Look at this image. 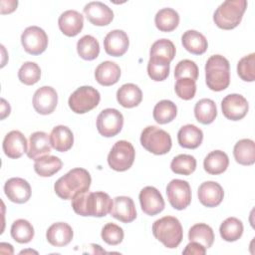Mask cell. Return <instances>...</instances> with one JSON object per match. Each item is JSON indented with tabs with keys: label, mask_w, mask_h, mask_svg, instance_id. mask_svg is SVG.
I'll list each match as a JSON object with an SVG mask.
<instances>
[{
	"label": "cell",
	"mask_w": 255,
	"mask_h": 255,
	"mask_svg": "<svg viewBox=\"0 0 255 255\" xmlns=\"http://www.w3.org/2000/svg\"><path fill=\"white\" fill-rule=\"evenodd\" d=\"M73 210L81 216L103 217L109 214L113 207L110 195L103 191L82 192L72 199Z\"/></svg>",
	"instance_id": "cell-1"
},
{
	"label": "cell",
	"mask_w": 255,
	"mask_h": 255,
	"mask_svg": "<svg viewBox=\"0 0 255 255\" xmlns=\"http://www.w3.org/2000/svg\"><path fill=\"white\" fill-rule=\"evenodd\" d=\"M92 178L88 170L77 167L68 171L54 184L55 193L62 199H73L76 195L86 192L91 186Z\"/></svg>",
	"instance_id": "cell-2"
},
{
	"label": "cell",
	"mask_w": 255,
	"mask_h": 255,
	"mask_svg": "<svg viewBox=\"0 0 255 255\" xmlns=\"http://www.w3.org/2000/svg\"><path fill=\"white\" fill-rule=\"evenodd\" d=\"M205 82L214 92L224 91L230 84L229 61L221 55H213L205 64Z\"/></svg>",
	"instance_id": "cell-3"
},
{
	"label": "cell",
	"mask_w": 255,
	"mask_h": 255,
	"mask_svg": "<svg viewBox=\"0 0 255 255\" xmlns=\"http://www.w3.org/2000/svg\"><path fill=\"white\" fill-rule=\"evenodd\" d=\"M152 234L166 248H176L182 241L183 230L176 217L164 216L152 224Z\"/></svg>",
	"instance_id": "cell-4"
},
{
	"label": "cell",
	"mask_w": 255,
	"mask_h": 255,
	"mask_svg": "<svg viewBox=\"0 0 255 255\" xmlns=\"http://www.w3.org/2000/svg\"><path fill=\"white\" fill-rule=\"evenodd\" d=\"M247 8L246 0H227L218 6L213 14V21L217 27L231 30L237 27Z\"/></svg>",
	"instance_id": "cell-5"
},
{
	"label": "cell",
	"mask_w": 255,
	"mask_h": 255,
	"mask_svg": "<svg viewBox=\"0 0 255 255\" xmlns=\"http://www.w3.org/2000/svg\"><path fill=\"white\" fill-rule=\"evenodd\" d=\"M140 143L147 151L156 155L167 153L172 145L169 133L154 126L143 128L140 134Z\"/></svg>",
	"instance_id": "cell-6"
},
{
	"label": "cell",
	"mask_w": 255,
	"mask_h": 255,
	"mask_svg": "<svg viewBox=\"0 0 255 255\" xmlns=\"http://www.w3.org/2000/svg\"><path fill=\"white\" fill-rule=\"evenodd\" d=\"M101 100L100 93L91 86L78 88L69 98L70 109L76 114H85L95 109Z\"/></svg>",
	"instance_id": "cell-7"
},
{
	"label": "cell",
	"mask_w": 255,
	"mask_h": 255,
	"mask_svg": "<svg viewBox=\"0 0 255 255\" xmlns=\"http://www.w3.org/2000/svg\"><path fill=\"white\" fill-rule=\"evenodd\" d=\"M134 157L132 144L127 140H118L108 154V163L116 171H126L131 167Z\"/></svg>",
	"instance_id": "cell-8"
},
{
	"label": "cell",
	"mask_w": 255,
	"mask_h": 255,
	"mask_svg": "<svg viewBox=\"0 0 255 255\" xmlns=\"http://www.w3.org/2000/svg\"><path fill=\"white\" fill-rule=\"evenodd\" d=\"M124 117L117 109H105L97 118V128L106 137L117 135L123 128Z\"/></svg>",
	"instance_id": "cell-9"
},
{
	"label": "cell",
	"mask_w": 255,
	"mask_h": 255,
	"mask_svg": "<svg viewBox=\"0 0 255 255\" xmlns=\"http://www.w3.org/2000/svg\"><path fill=\"white\" fill-rule=\"evenodd\" d=\"M166 195L174 209H185L191 202L190 185L186 180L172 179L166 186Z\"/></svg>",
	"instance_id": "cell-10"
},
{
	"label": "cell",
	"mask_w": 255,
	"mask_h": 255,
	"mask_svg": "<svg viewBox=\"0 0 255 255\" xmlns=\"http://www.w3.org/2000/svg\"><path fill=\"white\" fill-rule=\"evenodd\" d=\"M21 44L27 53L31 55H40L47 49L48 36L42 28L38 26H30L22 33Z\"/></svg>",
	"instance_id": "cell-11"
},
{
	"label": "cell",
	"mask_w": 255,
	"mask_h": 255,
	"mask_svg": "<svg viewBox=\"0 0 255 255\" xmlns=\"http://www.w3.org/2000/svg\"><path fill=\"white\" fill-rule=\"evenodd\" d=\"M223 116L230 121H239L243 119L249 110L247 100L239 94L227 95L221 101Z\"/></svg>",
	"instance_id": "cell-12"
},
{
	"label": "cell",
	"mask_w": 255,
	"mask_h": 255,
	"mask_svg": "<svg viewBox=\"0 0 255 255\" xmlns=\"http://www.w3.org/2000/svg\"><path fill=\"white\" fill-rule=\"evenodd\" d=\"M141 210L149 215L153 216L160 213L164 209V200L161 193L153 186L143 187L138 195Z\"/></svg>",
	"instance_id": "cell-13"
},
{
	"label": "cell",
	"mask_w": 255,
	"mask_h": 255,
	"mask_svg": "<svg viewBox=\"0 0 255 255\" xmlns=\"http://www.w3.org/2000/svg\"><path fill=\"white\" fill-rule=\"evenodd\" d=\"M58 104V94L56 90L49 86L38 89L33 96V107L40 115L52 114Z\"/></svg>",
	"instance_id": "cell-14"
},
{
	"label": "cell",
	"mask_w": 255,
	"mask_h": 255,
	"mask_svg": "<svg viewBox=\"0 0 255 255\" xmlns=\"http://www.w3.org/2000/svg\"><path fill=\"white\" fill-rule=\"evenodd\" d=\"M4 192L8 199L15 203H25L31 197V186L21 177L9 178L4 184Z\"/></svg>",
	"instance_id": "cell-15"
},
{
	"label": "cell",
	"mask_w": 255,
	"mask_h": 255,
	"mask_svg": "<svg viewBox=\"0 0 255 255\" xmlns=\"http://www.w3.org/2000/svg\"><path fill=\"white\" fill-rule=\"evenodd\" d=\"M84 14L95 26H107L114 19L113 10L100 1H93L86 4Z\"/></svg>",
	"instance_id": "cell-16"
},
{
	"label": "cell",
	"mask_w": 255,
	"mask_h": 255,
	"mask_svg": "<svg viewBox=\"0 0 255 255\" xmlns=\"http://www.w3.org/2000/svg\"><path fill=\"white\" fill-rule=\"evenodd\" d=\"M197 195L202 205L206 207H216L222 202L224 191L218 182L209 180L199 185Z\"/></svg>",
	"instance_id": "cell-17"
},
{
	"label": "cell",
	"mask_w": 255,
	"mask_h": 255,
	"mask_svg": "<svg viewBox=\"0 0 255 255\" xmlns=\"http://www.w3.org/2000/svg\"><path fill=\"white\" fill-rule=\"evenodd\" d=\"M129 40L127 33L123 30H113L109 32L104 39V48L108 55L121 57L128 49Z\"/></svg>",
	"instance_id": "cell-18"
},
{
	"label": "cell",
	"mask_w": 255,
	"mask_h": 255,
	"mask_svg": "<svg viewBox=\"0 0 255 255\" xmlns=\"http://www.w3.org/2000/svg\"><path fill=\"white\" fill-rule=\"evenodd\" d=\"M2 147L6 156L19 158L27 152V139L21 131L11 130L5 135Z\"/></svg>",
	"instance_id": "cell-19"
},
{
	"label": "cell",
	"mask_w": 255,
	"mask_h": 255,
	"mask_svg": "<svg viewBox=\"0 0 255 255\" xmlns=\"http://www.w3.org/2000/svg\"><path fill=\"white\" fill-rule=\"evenodd\" d=\"M110 213L114 218L124 223H129L136 218L135 205L128 196H117L113 201Z\"/></svg>",
	"instance_id": "cell-20"
},
{
	"label": "cell",
	"mask_w": 255,
	"mask_h": 255,
	"mask_svg": "<svg viewBox=\"0 0 255 255\" xmlns=\"http://www.w3.org/2000/svg\"><path fill=\"white\" fill-rule=\"evenodd\" d=\"M58 25L64 35L74 37L82 31L84 27V17L76 10H67L60 15Z\"/></svg>",
	"instance_id": "cell-21"
},
{
	"label": "cell",
	"mask_w": 255,
	"mask_h": 255,
	"mask_svg": "<svg viewBox=\"0 0 255 255\" xmlns=\"http://www.w3.org/2000/svg\"><path fill=\"white\" fill-rule=\"evenodd\" d=\"M74 236L72 227L66 222H57L52 224L47 232V241L56 247H64L68 245Z\"/></svg>",
	"instance_id": "cell-22"
},
{
	"label": "cell",
	"mask_w": 255,
	"mask_h": 255,
	"mask_svg": "<svg viewBox=\"0 0 255 255\" xmlns=\"http://www.w3.org/2000/svg\"><path fill=\"white\" fill-rule=\"evenodd\" d=\"M52 145L50 136L45 131H35L29 137V149L27 155L31 159H37L40 156L49 154Z\"/></svg>",
	"instance_id": "cell-23"
},
{
	"label": "cell",
	"mask_w": 255,
	"mask_h": 255,
	"mask_svg": "<svg viewBox=\"0 0 255 255\" xmlns=\"http://www.w3.org/2000/svg\"><path fill=\"white\" fill-rule=\"evenodd\" d=\"M121 77V69L118 64L112 61L102 62L95 70L97 82L105 87L115 85Z\"/></svg>",
	"instance_id": "cell-24"
},
{
	"label": "cell",
	"mask_w": 255,
	"mask_h": 255,
	"mask_svg": "<svg viewBox=\"0 0 255 255\" xmlns=\"http://www.w3.org/2000/svg\"><path fill=\"white\" fill-rule=\"evenodd\" d=\"M50 142L54 149L60 152L68 151L74 143V134L66 126H56L50 133Z\"/></svg>",
	"instance_id": "cell-25"
},
{
	"label": "cell",
	"mask_w": 255,
	"mask_h": 255,
	"mask_svg": "<svg viewBox=\"0 0 255 255\" xmlns=\"http://www.w3.org/2000/svg\"><path fill=\"white\" fill-rule=\"evenodd\" d=\"M203 139L202 130L194 125H185L177 132V140L180 146L184 148H197Z\"/></svg>",
	"instance_id": "cell-26"
},
{
	"label": "cell",
	"mask_w": 255,
	"mask_h": 255,
	"mask_svg": "<svg viewBox=\"0 0 255 255\" xmlns=\"http://www.w3.org/2000/svg\"><path fill=\"white\" fill-rule=\"evenodd\" d=\"M117 100L124 108H134L140 104L142 100V92L134 84H125L118 90Z\"/></svg>",
	"instance_id": "cell-27"
},
{
	"label": "cell",
	"mask_w": 255,
	"mask_h": 255,
	"mask_svg": "<svg viewBox=\"0 0 255 255\" xmlns=\"http://www.w3.org/2000/svg\"><path fill=\"white\" fill-rule=\"evenodd\" d=\"M181 43L185 50L193 55H202L208 47L205 36L196 30L184 32L181 36Z\"/></svg>",
	"instance_id": "cell-28"
},
{
	"label": "cell",
	"mask_w": 255,
	"mask_h": 255,
	"mask_svg": "<svg viewBox=\"0 0 255 255\" xmlns=\"http://www.w3.org/2000/svg\"><path fill=\"white\" fill-rule=\"evenodd\" d=\"M229 165L228 155L222 150H213L209 152L203 161L205 171L212 175L223 173Z\"/></svg>",
	"instance_id": "cell-29"
},
{
	"label": "cell",
	"mask_w": 255,
	"mask_h": 255,
	"mask_svg": "<svg viewBox=\"0 0 255 255\" xmlns=\"http://www.w3.org/2000/svg\"><path fill=\"white\" fill-rule=\"evenodd\" d=\"M233 155L239 164L252 165L255 162V143L252 139L238 140L233 148Z\"/></svg>",
	"instance_id": "cell-30"
},
{
	"label": "cell",
	"mask_w": 255,
	"mask_h": 255,
	"mask_svg": "<svg viewBox=\"0 0 255 255\" xmlns=\"http://www.w3.org/2000/svg\"><path fill=\"white\" fill-rule=\"evenodd\" d=\"M62 166L63 162L59 157L45 154L35 159L34 170L42 177H49L57 173L62 168Z\"/></svg>",
	"instance_id": "cell-31"
},
{
	"label": "cell",
	"mask_w": 255,
	"mask_h": 255,
	"mask_svg": "<svg viewBox=\"0 0 255 255\" xmlns=\"http://www.w3.org/2000/svg\"><path fill=\"white\" fill-rule=\"evenodd\" d=\"M154 23L161 32H171L179 24V15L172 8H162L155 14Z\"/></svg>",
	"instance_id": "cell-32"
},
{
	"label": "cell",
	"mask_w": 255,
	"mask_h": 255,
	"mask_svg": "<svg viewBox=\"0 0 255 255\" xmlns=\"http://www.w3.org/2000/svg\"><path fill=\"white\" fill-rule=\"evenodd\" d=\"M195 119L203 125H209L214 122L217 116L216 104L210 99H201L194 106Z\"/></svg>",
	"instance_id": "cell-33"
},
{
	"label": "cell",
	"mask_w": 255,
	"mask_h": 255,
	"mask_svg": "<svg viewBox=\"0 0 255 255\" xmlns=\"http://www.w3.org/2000/svg\"><path fill=\"white\" fill-rule=\"evenodd\" d=\"M177 114L176 105L169 100L159 101L153 108L152 116L159 125H165L172 122Z\"/></svg>",
	"instance_id": "cell-34"
},
{
	"label": "cell",
	"mask_w": 255,
	"mask_h": 255,
	"mask_svg": "<svg viewBox=\"0 0 255 255\" xmlns=\"http://www.w3.org/2000/svg\"><path fill=\"white\" fill-rule=\"evenodd\" d=\"M189 241H195L203 245L206 249L210 248L214 242L212 228L205 223H197L190 227L188 231Z\"/></svg>",
	"instance_id": "cell-35"
},
{
	"label": "cell",
	"mask_w": 255,
	"mask_h": 255,
	"mask_svg": "<svg viewBox=\"0 0 255 255\" xmlns=\"http://www.w3.org/2000/svg\"><path fill=\"white\" fill-rule=\"evenodd\" d=\"M243 224L236 217L226 218L219 227V233L223 240L227 242L237 241L243 234Z\"/></svg>",
	"instance_id": "cell-36"
},
{
	"label": "cell",
	"mask_w": 255,
	"mask_h": 255,
	"mask_svg": "<svg viewBox=\"0 0 255 255\" xmlns=\"http://www.w3.org/2000/svg\"><path fill=\"white\" fill-rule=\"evenodd\" d=\"M77 52L84 60H95L100 54V44L95 37L85 35L77 43Z\"/></svg>",
	"instance_id": "cell-37"
},
{
	"label": "cell",
	"mask_w": 255,
	"mask_h": 255,
	"mask_svg": "<svg viewBox=\"0 0 255 255\" xmlns=\"http://www.w3.org/2000/svg\"><path fill=\"white\" fill-rule=\"evenodd\" d=\"M34 227L26 219H17L12 223L11 236L12 238L21 244L30 242L34 237Z\"/></svg>",
	"instance_id": "cell-38"
},
{
	"label": "cell",
	"mask_w": 255,
	"mask_h": 255,
	"mask_svg": "<svg viewBox=\"0 0 255 255\" xmlns=\"http://www.w3.org/2000/svg\"><path fill=\"white\" fill-rule=\"evenodd\" d=\"M169 62L158 58L150 57L147 63V74L149 78L155 82L164 81L169 75Z\"/></svg>",
	"instance_id": "cell-39"
},
{
	"label": "cell",
	"mask_w": 255,
	"mask_h": 255,
	"mask_svg": "<svg viewBox=\"0 0 255 255\" xmlns=\"http://www.w3.org/2000/svg\"><path fill=\"white\" fill-rule=\"evenodd\" d=\"M170 168L175 174L189 175L196 168V159L190 154H178L171 160Z\"/></svg>",
	"instance_id": "cell-40"
},
{
	"label": "cell",
	"mask_w": 255,
	"mask_h": 255,
	"mask_svg": "<svg viewBox=\"0 0 255 255\" xmlns=\"http://www.w3.org/2000/svg\"><path fill=\"white\" fill-rule=\"evenodd\" d=\"M175 46L168 39H159L155 41L150 48V57H158L168 61L169 63L173 60L175 56Z\"/></svg>",
	"instance_id": "cell-41"
},
{
	"label": "cell",
	"mask_w": 255,
	"mask_h": 255,
	"mask_svg": "<svg viewBox=\"0 0 255 255\" xmlns=\"http://www.w3.org/2000/svg\"><path fill=\"white\" fill-rule=\"evenodd\" d=\"M18 78L24 85H34L41 78V69L35 62H25L18 71Z\"/></svg>",
	"instance_id": "cell-42"
},
{
	"label": "cell",
	"mask_w": 255,
	"mask_h": 255,
	"mask_svg": "<svg viewBox=\"0 0 255 255\" xmlns=\"http://www.w3.org/2000/svg\"><path fill=\"white\" fill-rule=\"evenodd\" d=\"M237 74L245 82L255 80V53L241 58L237 64Z\"/></svg>",
	"instance_id": "cell-43"
},
{
	"label": "cell",
	"mask_w": 255,
	"mask_h": 255,
	"mask_svg": "<svg viewBox=\"0 0 255 255\" xmlns=\"http://www.w3.org/2000/svg\"><path fill=\"white\" fill-rule=\"evenodd\" d=\"M174 77L176 80L180 78H189L193 81H196L198 78V67L191 60H181L175 66Z\"/></svg>",
	"instance_id": "cell-44"
},
{
	"label": "cell",
	"mask_w": 255,
	"mask_h": 255,
	"mask_svg": "<svg viewBox=\"0 0 255 255\" xmlns=\"http://www.w3.org/2000/svg\"><path fill=\"white\" fill-rule=\"evenodd\" d=\"M102 239L109 245H118L124 239V230L115 223H107L101 233Z\"/></svg>",
	"instance_id": "cell-45"
},
{
	"label": "cell",
	"mask_w": 255,
	"mask_h": 255,
	"mask_svg": "<svg viewBox=\"0 0 255 255\" xmlns=\"http://www.w3.org/2000/svg\"><path fill=\"white\" fill-rule=\"evenodd\" d=\"M174 90L176 95L185 101L191 100L194 98L196 93V84L195 81L189 78H180L177 79Z\"/></svg>",
	"instance_id": "cell-46"
},
{
	"label": "cell",
	"mask_w": 255,
	"mask_h": 255,
	"mask_svg": "<svg viewBox=\"0 0 255 255\" xmlns=\"http://www.w3.org/2000/svg\"><path fill=\"white\" fill-rule=\"evenodd\" d=\"M206 252V248L198 242L190 241L182 251L183 254H191V255H204Z\"/></svg>",
	"instance_id": "cell-47"
},
{
	"label": "cell",
	"mask_w": 255,
	"mask_h": 255,
	"mask_svg": "<svg viewBox=\"0 0 255 255\" xmlns=\"http://www.w3.org/2000/svg\"><path fill=\"white\" fill-rule=\"evenodd\" d=\"M18 5L17 1H1V13H11L13 12Z\"/></svg>",
	"instance_id": "cell-48"
},
{
	"label": "cell",
	"mask_w": 255,
	"mask_h": 255,
	"mask_svg": "<svg viewBox=\"0 0 255 255\" xmlns=\"http://www.w3.org/2000/svg\"><path fill=\"white\" fill-rule=\"evenodd\" d=\"M11 112V108L9 103L6 102V100L1 99V120H4L7 116H9Z\"/></svg>",
	"instance_id": "cell-49"
}]
</instances>
